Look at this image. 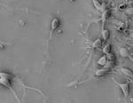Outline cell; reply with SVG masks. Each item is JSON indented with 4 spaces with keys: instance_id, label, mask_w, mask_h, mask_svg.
Masks as SVG:
<instances>
[{
    "instance_id": "30bf717a",
    "label": "cell",
    "mask_w": 133,
    "mask_h": 103,
    "mask_svg": "<svg viewBox=\"0 0 133 103\" xmlns=\"http://www.w3.org/2000/svg\"><path fill=\"white\" fill-rule=\"evenodd\" d=\"M107 55L106 54H104L102 55V56L100 57V58L99 59V61H98V64L99 65H100V66H103V67H105L106 65H107Z\"/></svg>"
},
{
    "instance_id": "5bb4252c",
    "label": "cell",
    "mask_w": 133,
    "mask_h": 103,
    "mask_svg": "<svg viewBox=\"0 0 133 103\" xmlns=\"http://www.w3.org/2000/svg\"><path fill=\"white\" fill-rule=\"evenodd\" d=\"M125 13L129 14V15H133V6L131 7H128L125 9Z\"/></svg>"
},
{
    "instance_id": "52a82bcc",
    "label": "cell",
    "mask_w": 133,
    "mask_h": 103,
    "mask_svg": "<svg viewBox=\"0 0 133 103\" xmlns=\"http://www.w3.org/2000/svg\"><path fill=\"white\" fill-rule=\"evenodd\" d=\"M103 40L102 38H98L96 40L94 41V42L92 43V45H91V47H92L93 49H99L100 48L101 46H102L103 45Z\"/></svg>"
},
{
    "instance_id": "7a4b0ae2",
    "label": "cell",
    "mask_w": 133,
    "mask_h": 103,
    "mask_svg": "<svg viewBox=\"0 0 133 103\" xmlns=\"http://www.w3.org/2000/svg\"><path fill=\"white\" fill-rule=\"evenodd\" d=\"M113 81L115 82L116 85L120 88V90L122 91V94L124 96V99L127 100L128 97H129V94H130V83L128 82H125V83H120V82H117L115 78H113Z\"/></svg>"
},
{
    "instance_id": "4fadbf2b",
    "label": "cell",
    "mask_w": 133,
    "mask_h": 103,
    "mask_svg": "<svg viewBox=\"0 0 133 103\" xmlns=\"http://www.w3.org/2000/svg\"><path fill=\"white\" fill-rule=\"evenodd\" d=\"M107 58L108 61H115V55L113 53H110L107 54Z\"/></svg>"
},
{
    "instance_id": "9c48e42d",
    "label": "cell",
    "mask_w": 133,
    "mask_h": 103,
    "mask_svg": "<svg viewBox=\"0 0 133 103\" xmlns=\"http://www.w3.org/2000/svg\"><path fill=\"white\" fill-rule=\"evenodd\" d=\"M119 53L122 58H127V57L130 56V52H129L128 49L125 48V47H122V48H120Z\"/></svg>"
},
{
    "instance_id": "6da1fadb",
    "label": "cell",
    "mask_w": 133,
    "mask_h": 103,
    "mask_svg": "<svg viewBox=\"0 0 133 103\" xmlns=\"http://www.w3.org/2000/svg\"><path fill=\"white\" fill-rule=\"evenodd\" d=\"M12 77H13V76H12V74L5 73V72H1V73H0V83H1L2 85L5 86V87H7L9 90H11V92H12V94L14 95V97L16 98V100H18V102L20 103L17 94H16V92L13 91V89H12V87L11 85V79Z\"/></svg>"
},
{
    "instance_id": "ba28073f",
    "label": "cell",
    "mask_w": 133,
    "mask_h": 103,
    "mask_svg": "<svg viewBox=\"0 0 133 103\" xmlns=\"http://www.w3.org/2000/svg\"><path fill=\"white\" fill-rule=\"evenodd\" d=\"M109 36H110L109 30H106V28H105V30H101V36H102V40H103L104 43L107 42V41L108 40Z\"/></svg>"
},
{
    "instance_id": "5b68a950",
    "label": "cell",
    "mask_w": 133,
    "mask_h": 103,
    "mask_svg": "<svg viewBox=\"0 0 133 103\" xmlns=\"http://www.w3.org/2000/svg\"><path fill=\"white\" fill-rule=\"evenodd\" d=\"M110 71V69H107V68H102V69H97L96 71H95V77H103V76H105L106 74H107L108 72Z\"/></svg>"
},
{
    "instance_id": "3957f363",
    "label": "cell",
    "mask_w": 133,
    "mask_h": 103,
    "mask_svg": "<svg viewBox=\"0 0 133 103\" xmlns=\"http://www.w3.org/2000/svg\"><path fill=\"white\" fill-rule=\"evenodd\" d=\"M110 15H111V12H110L109 9L106 10L105 12H103L102 13V15H101V30H105V25H106V22H107V19L110 17Z\"/></svg>"
},
{
    "instance_id": "277c9868",
    "label": "cell",
    "mask_w": 133,
    "mask_h": 103,
    "mask_svg": "<svg viewBox=\"0 0 133 103\" xmlns=\"http://www.w3.org/2000/svg\"><path fill=\"white\" fill-rule=\"evenodd\" d=\"M60 26H61V20H60L59 18L53 19L51 22V32L53 33V31H55L57 28H59Z\"/></svg>"
},
{
    "instance_id": "8992f818",
    "label": "cell",
    "mask_w": 133,
    "mask_h": 103,
    "mask_svg": "<svg viewBox=\"0 0 133 103\" xmlns=\"http://www.w3.org/2000/svg\"><path fill=\"white\" fill-rule=\"evenodd\" d=\"M120 71H121L124 76H126V77L130 78H133V72L130 70V69H128V68H125V67L120 68Z\"/></svg>"
},
{
    "instance_id": "8fae6325",
    "label": "cell",
    "mask_w": 133,
    "mask_h": 103,
    "mask_svg": "<svg viewBox=\"0 0 133 103\" xmlns=\"http://www.w3.org/2000/svg\"><path fill=\"white\" fill-rule=\"evenodd\" d=\"M111 49H112L111 45H110V44H107V45H105V46L103 47L102 52H103L104 54L107 55V54H108V53H112V52H111Z\"/></svg>"
},
{
    "instance_id": "7c38bea8",
    "label": "cell",
    "mask_w": 133,
    "mask_h": 103,
    "mask_svg": "<svg viewBox=\"0 0 133 103\" xmlns=\"http://www.w3.org/2000/svg\"><path fill=\"white\" fill-rule=\"evenodd\" d=\"M92 1V4L93 5H94V7L96 8V9L98 10V11L100 12L101 10V3L99 1V0H91Z\"/></svg>"
}]
</instances>
